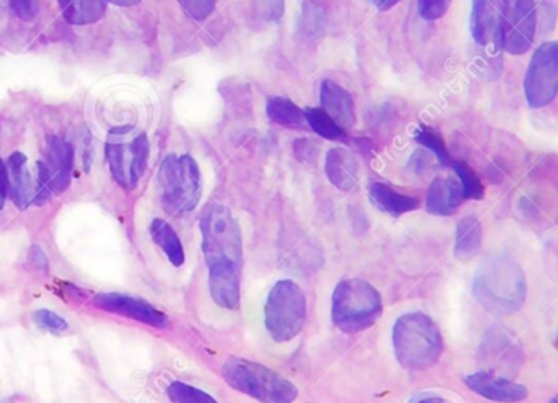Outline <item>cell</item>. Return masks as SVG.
I'll return each instance as SVG.
<instances>
[{
  "mask_svg": "<svg viewBox=\"0 0 558 403\" xmlns=\"http://www.w3.org/2000/svg\"><path fill=\"white\" fill-rule=\"evenodd\" d=\"M199 229L213 301L222 309L235 310L241 306L244 264L241 225L231 209L219 203H209L203 209Z\"/></svg>",
  "mask_w": 558,
  "mask_h": 403,
  "instance_id": "obj_1",
  "label": "cell"
},
{
  "mask_svg": "<svg viewBox=\"0 0 558 403\" xmlns=\"http://www.w3.org/2000/svg\"><path fill=\"white\" fill-rule=\"evenodd\" d=\"M472 290L475 300L487 313L508 316L520 310L526 301V274L518 261L501 255L478 268Z\"/></svg>",
  "mask_w": 558,
  "mask_h": 403,
  "instance_id": "obj_2",
  "label": "cell"
},
{
  "mask_svg": "<svg viewBox=\"0 0 558 403\" xmlns=\"http://www.w3.org/2000/svg\"><path fill=\"white\" fill-rule=\"evenodd\" d=\"M392 345L397 362L407 371L432 368L445 352L441 330L432 317L422 313L405 314L397 319Z\"/></svg>",
  "mask_w": 558,
  "mask_h": 403,
  "instance_id": "obj_3",
  "label": "cell"
},
{
  "mask_svg": "<svg viewBox=\"0 0 558 403\" xmlns=\"http://www.w3.org/2000/svg\"><path fill=\"white\" fill-rule=\"evenodd\" d=\"M379 291L364 280H343L331 296V320L344 333H360L376 326L383 316Z\"/></svg>",
  "mask_w": 558,
  "mask_h": 403,
  "instance_id": "obj_4",
  "label": "cell"
},
{
  "mask_svg": "<svg viewBox=\"0 0 558 403\" xmlns=\"http://www.w3.org/2000/svg\"><path fill=\"white\" fill-rule=\"evenodd\" d=\"M222 378L234 391L260 403H294L298 388L275 369L245 358H229L222 366Z\"/></svg>",
  "mask_w": 558,
  "mask_h": 403,
  "instance_id": "obj_5",
  "label": "cell"
},
{
  "mask_svg": "<svg viewBox=\"0 0 558 403\" xmlns=\"http://www.w3.org/2000/svg\"><path fill=\"white\" fill-rule=\"evenodd\" d=\"M160 205L170 216L182 218L202 199V173L192 156L166 157L159 170Z\"/></svg>",
  "mask_w": 558,
  "mask_h": 403,
  "instance_id": "obj_6",
  "label": "cell"
},
{
  "mask_svg": "<svg viewBox=\"0 0 558 403\" xmlns=\"http://www.w3.org/2000/svg\"><path fill=\"white\" fill-rule=\"evenodd\" d=\"M307 319V300L301 286L281 280L271 288L265 304V327L277 343L294 340Z\"/></svg>",
  "mask_w": 558,
  "mask_h": 403,
  "instance_id": "obj_7",
  "label": "cell"
},
{
  "mask_svg": "<svg viewBox=\"0 0 558 403\" xmlns=\"http://www.w3.org/2000/svg\"><path fill=\"white\" fill-rule=\"evenodd\" d=\"M74 167V147L58 136H49L45 149V160L36 163L38 183L33 203L46 205L54 195H61L71 183Z\"/></svg>",
  "mask_w": 558,
  "mask_h": 403,
  "instance_id": "obj_8",
  "label": "cell"
},
{
  "mask_svg": "<svg viewBox=\"0 0 558 403\" xmlns=\"http://www.w3.org/2000/svg\"><path fill=\"white\" fill-rule=\"evenodd\" d=\"M558 94V42L546 41L536 49L526 77H524V95L533 110L547 107L556 100Z\"/></svg>",
  "mask_w": 558,
  "mask_h": 403,
  "instance_id": "obj_9",
  "label": "cell"
},
{
  "mask_svg": "<svg viewBox=\"0 0 558 403\" xmlns=\"http://www.w3.org/2000/svg\"><path fill=\"white\" fill-rule=\"evenodd\" d=\"M536 5L533 2H500L498 45L510 54H524L536 36Z\"/></svg>",
  "mask_w": 558,
  "mask_h": 403,
  "instance_id": "obj_10",
  "label": "cell"
},
{
  "mask_svg": "<svg viewBox=\"0 0 558 403\" xmlns=\"http://www.w3.org/2000/svg\"><path fill=\"white\" fill-rule=\"evenodd\" d=\"M107 160L111 176L126 190L136 188L149 160V139L146 133L134 137L130 144L108 143Z\"/></svg>",
  "mask_w": 558,
  "mask_h": 403,
  "instance_id": "obj_11",
  "label": "cell"
},
{
  "mask_svg": "<svg viewBox=\"0 0 558 403\" xmlns=\"http://www.w3.org/2000/svg\"><path fill=\"white\" fill-rule=\"evenodd\" d=\"M481 358L488 365L485 371L500 376L508 373L517 375L523 365V350L510 332L500 327H492L482 340Z\"/></svg>",
  "mask_w": 558,
  "mask_h": 403,
  "instance_id": "obj_12",
  "label": "cell"
},
{
  "mask_svg": "<svg viewBox=\"0 0 558 403\" xmlns=\"http://www.w3.org/2000/svg\"><path fill=\"white\" fill-rule=\"evenodd\" d=\"M94 306L105 313L117 314L136 322L146 323L154 329H167L169 317L162 310L154 307L140 297L128 296L120 293H100L94 297Z\"/></svg>",
  "mask_w": 558,
  "mask_h": 403,
  "instance_id": "obj_13",
  "label": "cell"
},
{
  "mask_svg": "<svg viewBox=\"0 0 558 403\" xmlns=\"http://www.w3.org/2000/svg\"><path fill=\"white\" fill-rule=\"evenodd\" d=\"M464 382L474 394L481 395L485 401L520 403L526 401L530 395L526 386L490 371L472 373L465 376Z\"/></svg>",
  "mask_w": 558,
  "mask_h": 403,
  "instance_id": "obj_14",
  "label": "cell"
},
{
  "mask_svg": "<svg viewBox=\"0 0 558 403\" xmlns=\"http://www.w3.org/2000/svg\"><path fill=\"white\" fill-rule=\"evenodd\" d=\"M322 110L341 127L348 130L356 121V107L350 91L333 81H324L320 85Z\"/></svg>",
  "mask_w": 558,
  "mask_h": 403,
  "instance_id": "obj_15",
  "label": "cell"
},
{
  "mask_svg": "<svg viewBox=\"0 0 558 403\" xmlns=\"http://www.w3.org/2000/svg\"><path fill=\"white\" fill-rule=\"evenodd\" d=\"M465 202L459 180L438 176L433 180L426 193V211L435 216H452Z\"/></svg>",
  "mask_w": 558,
  "mask_h": 403,
  "instance_id": "obj_16",
  "label": "cell"
},
{
  "mask_svg": "<svg viewBox=\"0 0 558 403\" xmlns=\"http://www.w3.org/2000/svg\"><path fill=\"white\" fill-rule=\"evenodd\" d=\"M325 173L328 182L341 192H351L357 185V166L353 154L343 147L328 150L325 160Z\"/></svg>",
  "mask_w": 558,
  "mask_h": 403,
  "instance_id": "obj_17",
  "label": "cell"
},
{
  "mask_svg": "<svg viewBox=\"0 0 558 403\" xmlns=\"http://www.w3.org/2000/svg\"><path fill=\"white\" fill-rule=\"evenodd\" d=\"M367 193H369L371 203L379 211L386 212V215L392 216V218H400V216L420 208L418 198L403 195V193L397 192V190L386 185V183H371Z\"/></svg>",
  "mask_w": 558,
  "mask_h": 403,
  "instance_id": "obj_18",
  "label": "cell"
},
{
  "mask_svg": "<svg viewBox=\"0 0 558 403\" xmlns=\"http://www.w3.org/2000/svg\"><path fill=\"white\" fill-rule=\"evenodd\" d=\"M500 2H474L471 13V33L478 45L498 42Z\"/></svg>",
  "mask_w": 558,
  "mask_h": 403,
  "instance_id": "obj_19",
  "label": "cell"
},
{
  "mask_svg": "<svg viewBox=\"0 0 558 403\" xmlns=\"http://www.w3.org/2000/svg\"><path fill=\"white\" fill-rule=\"evenodd\" d=\"M484 244V228L475 216H465L456 228L454 255L458 260L469 261L477 257Z\"/></svg>",
  "mask_w": 558,
  "mask_h": 403,
  "instance_id": "obj_20",
  "label": "cell"
},
{
  "mask_svg": "<svg viewBox=\"0 0 558 403\" xmlns=\"http://www.w3.org/2000/svg\"><path fill=\"white\" fill-rule=\"evenodd\" d=\"M5 166L13 203L19 206V209L28 208L35 196H33L32 179L26 170V157L20 152L12 154Z\"/></svg>",
  "mask_w": 558,
  "mask_h": 403,
  "instance_id": "obj_21",
  "label": "cell"
},
{
  "mask_svg": "<svg viewBox=\"0 0 558 403\" xmlns=\"http://www.w3.org/2000/svg\"><path fill=\"white\" fill-rule=\"evenodd\" d=\"M150 237H153L154 244L167 255L173 267L180 268L185 264L182 241L169 222L163 219H154L150 224Z\"/></svg>",
  "mask_w": 558,
  "mask_h": 403,
  "instance_id": "obj_22",
  "label": "cell"
},
{
  "mask_svg": "<svg viewBox=\"0 0 558 403\" xmlns=\"http://www.w3.org/2000/svg\"><path fill=\"white\" fill-rule=\"evenodd\" d=\"M268 118L279 126L291 127V130H302L307 124L304 110L292 103L289 98L275 97L267 105Z\"/></svg>",
  "mask_w": 558,
  "mask_h": 403,
  "instance_id": "obj_23",
  "label": "cell"
},
{
  "mask_svg": "<svg viewBox=\"0 0 558 403\" xmlns=\"http://www.w3.org/2000/svg\"><path fill=\"white\" fill-rule=\"evenodd\" d=\"M65 22L71 25H88L98 22L107 12L105 2H59Z\"/></svg>",
  "mask_w": 558,
  "mask_h": 403,
  "instance_id": "obj_24",
  "label": "cell"
},
{
  "mask_svg": "<svg viewBox=\"0 0 558 403\" xmlns=\"http://www.w3.org/2000/svg\"><path fill=\"white\" fill-rule=\"evenodd\" d=\"M304 114L308 126H311V130L317 133L318 136L328 141H338V143L347 141L344 130H341L322 108H305Z\"/></svg>",
  "mask_w": 558,
  "mask_h": 403,
  "instance_id": "obj_25",
  "label": "cell"
},
{
  "mask_svg": "<svg viewBox=\"0 0 558 403\" xmlns=\"http://www.w3.org/2000/svg\"><path fill=\"white\" fill-rule=\"evenodd\" d=\"M452 169H454L456 175H458L459 183H461L462 192H464L465 199H478L484 198L485 188L482 185V180L478 179L475 170L471 166L464 162H451Z\"/></svg>",
  "mask_w": 558,
  "mask_h": 403,
  "instance_id": "obj_26",
  "label": "cell"
},
{
  "mask_svg": "<svg viewBox=\"0 0 558 403\" xmlns=\"http://www.w3.org/2000/svg\"><path fill=\"white\" fill-rule=\"evenodd\" d=\"M167 395L172 403H219L208 392L182 381L172 382L167 388Z\"/></svg>",
  "mask_w": 558,
  "mask_h": 403,
  "instance_id": "obj_27",
  "label": "cell"
},
{
  "mask_svg": "<svg viewBox=\"0 0 558 403\" xmlns=\"http://www.w3.org/2000/svg\"><path fill=\"white\" fill-rule=\"evenodd\" d=\"M415 137L416 143L422 144L423 147H428L438 157L439 162L445 163V166H451V156H449L445 141L439 136L438 131L433 130V127L423 126L416 131Z\"/></svg>",
  "mask_w": 558,
  "mask_h": 403,
  "instance_id": "obj_28",
  "label": "cell"
},
{
  "mask_svg": "<svg viewBox=\"0 0 558 403\" xmlns=\"http://www.w3.org/2000/svg\"><path fill=\"white\" fill-rule=\"evenodd\" d=\"M33 320L39 329L46 330V332L62 333L68 330V322L62 319L58 314L51 313V310H36L33 314Z\"/></svg>",
  "mask_w": 558,
  "mask_h": 403,
  "instance_id": "obj_29",
  "label": "cell"
},
{
  "mask_svg": "<svg viewBox=\"0 0 558 403\" xmlns=\"http://www.w3.org/2000/svg\"><path fill=\"white\" fill-rule=\"evenodd\" d=\"M449 7H451V2H446V0H423V2H418V12L422 19L432 22V20L445 16Z\"/></svg>",
  "mask_w": 558,
  "mask_h": 403,
  "instance_id": "obj_30",
  "label": "cell"
},
{
  "mask_svg": "<svg viewBox=\"0 0 558 403\" xmlns=\"http://www.w3.org/2000/svg\"><path fill=\"white\" fill-rule=\"evenodd\" d=\"M180 5L185 10L186 15L198 22L208 19L216 9V2H180Z\"/></svg>",
  "mask_w": 558,
  "mask_h": 403,
  "instance_id": "obj_31",
  "label": "cell"
},
{
  "mask_svg": "<svg viewBox=\"0 0 558 403\" xmlns=\"http://www.w3.org/2000/svg\"><path fill=\"white\" fill-rule=\"evenodd\" d=\"M9 192V172H7V166L3 163L2 157H0V209H3V206H5V199Z\"/></svg>",
  "mask_w": 558,
  "mask_h": 403,
  "instance_id": "obj_32",
  "label": "cell"
},
{
  "mask_svg": "<svg viewBox=\"0 0 558 403\" xmlns=\"http://www.w3.org/2000/svg\"><path fill=\"white\" fill-rule=\"evenodd\" d=\"M301 150H302V152H304V154H302L301 157H299V160H301V162H305V160L314 159L315 147H314V144L311 143V141H308V139L295 141L294 152L298 154V152H301Z\"/></svg>",
  "mask_w": 558,
  "mask_h": 403,
  "instance_id": "obj_33",
  "label": "cell"
},
{
  "mask_svg": "<svg viewBox=\"0 0 558 403\" xmlns=\"http://www.w3.org/2000/svg\"><path fill=\"white\" fill-rule=\"evenodd\" d=\"M10 7L22 20H32L33 15H35L33 2H16L15 0V2H10Z\"/></svg>",
  "mask_w": 558,
  "mask_h": 403,
  "instance_id": "obj_34",
  "label": "cell"
},
{
  "mask_svg": "<svg viewBox=\"0 0 558 403\" xmlns=\"http://www.w3.org/2000/svg\"><path fill=\"white\" fill-rule=\"evenodd\" d=\"M29 264L35 265L38 270H48V260L39 247H33L29 252Z\"/></svg>",
  "mask_w": 558,
  "mask_h": 403,
  "instance_id": "obj_35",
  "label": "cell"
},
{
  "mask_svg": "<svg viewBox=\"0 0 558 403\" xmlns=\"http://www.w3.org/2000/svg\"><path fill=\"white\" fill-rule=\"evenodd\" d=\"M409 403H446L445 399L436 398V395H418L413 398Z\"/></svg>",
  "mask_w": 558,
  "mask_h": 403,
  "instance_id": "obj_36",
  "label": "cell"
},
{
  "mask_svg": "<svg viewBox=\"0 0 558 403\" xmlns=\"http://www.w3.org/2000/svg\"><path fill=\"white\" fill-rule=\"evenodd\" d=\"M376 3L377 9L379 10H387L392 9V7H396V0H390V2H374Z\"/></svg>",
  "mask_w": 558,
  "mask_h": 403,
  "instance_id": "obj_37",
  "label": "cell"
},
{
  "mask_svg": "<svg viewBox=\"0 0 558 403\" xmlns=\"http://www.w3.org/2000/svg\"><path fill=\"white\" fill-rule=\"evenodd\" d=\"M113 3H118V5H133V3H137V2H113Z\"/></svg>",
  "mask_w": 558,
  "mask_h": 403,
  "instance_id": "obj_38",
  "label": "cell"
},
{
  "mask_svg": "<svg viewBox=\"0 0 558 403\" xmlns=\"http://www.w3.org/2000/svg\"><path fill=\"white\" fill-rule=\"evenodd\" d=\"M549 403H558V395L557 398L550 399Z\"/></svg>",
  "mask_w": 558,
  "mask_h": 403,
  "instance_id": "obj_39",
  "label": "cell"
},
{
  "mask_svg": "<svg viewBox=\"0 0 558 403\" xmlns=\"http://www.w3.org/2000/svg\"><path fill=\"white\" fill-rule=\"evenodd\" d=\"M556 350H557V353H558V332H557V339H556Z\"/></svg>",
  "mask_w": 558,
  "mask_h": 403,
  "instance_id": "obj_40",
  "label": "cell"
}]
</instances>
